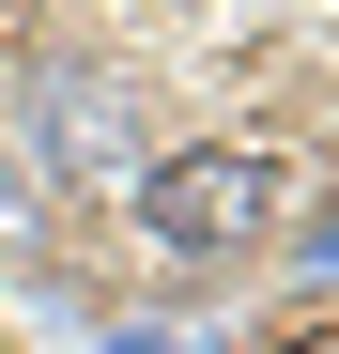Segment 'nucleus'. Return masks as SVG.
Wrapping results in <instances>:
<instances>
[{"instance_id": "423d86ee", "label": "nucleus", "mask_w": 339, "mask_h": 354, "mask_svg": "<svg viewBox=\"0 0 339 354\" xmlns=\"http://www.w3.org/2000/svg\"><path fill=\"white\" fill-rule=\"evenodd\" d=\"M93 354H185V339H170V324H108Z\"/></svg>"}, {"instance_id": "0eeeda50", "label": "nucleus", "mask_w": 339, "mask_h": 354, "mask_svg": "<svg viewBox=\"0 0 339 354\" xmlns=\"http://www.w3.org/2000/svg\"><path fill=\"white\" fill-rule=\"evenodd\" d=\"M216 354H293V339H216Z\"/></svg>"}, {"instance_id": "f257e3e1", "label": "nucleus", "mask_w": 339, "mask_h": 354, "mask_svg": "<svg viewBox=\"0 0 339 354\" xmlns=\"http://www.w3.org/2000/svg\"><path fill=\"white\" fill-rule=\"evenodd\" d=\"M277 216H293V154H277V139L139 154V231H154V262H247Z\"/></svg>"}, {"instance_id": "f03ea898", "label": "nucleus", "mask_w": 339, "mask_h": 354, "mask_svg": "<svg viewBox=\"0 0 339 354\" xmlns=\"http://www.w3.org/2000/svg\"><path fill=\"white\" fill-rule=\"evenodd\" d=\"M16 93H31V139H16V154H31L62 201H77V185H139V93H124V77H93V62H31Z\"/></svg>"}, {"instance_id": "39448f33", "label": "nucleus", "mask_w": 339, "mask_h": 354, "mask_svg": "<svg viewBox=\"0 0 339 354\" xmlns=\"http://www.w3.org/2000/svg\"><path fill=\"white\" fill-rule=\"evenodd\" d=\"M16 77H31V46H16V16H0V139H16Z\"/></svg>"}, {"instance_id": "20e7f679", "label": "nucleus", "mask_w": 339, "mask_h": 354, "mask_svg": "<svg viewBox=\"0 0 339 354\" xmlns=\"http://www.w3.org/2000/svg\"><path fill=\"white\" fill-rule=\"evenodd\" d=\"M277 262H293V277H309V292H324V277H339V201H324V216H309V231H277Z\"/></svg>"}, {"instance_id": "7ed1b4c3", "label": "nucleus", "mask_w": 339, "mask_h": 354, "mask_svg": "<svg viewBox=\"0 0 339 354\" xmlns=\"http://www.w3.org/2000/svg\"><path fill=\"white\" fill-rule=\"evenodd\" d=\"M46 216H62V185H46V169L0 139V262H31V247H46Z\"/></svg>"}]
</instances>
